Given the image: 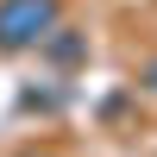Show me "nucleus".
<instances>
[{
    "label": "nucleus",
    "instance_id": "nucleus-2",
    "mask_svg": "<svg viewBox=\"0 0 157 157\" xmlns=\"http://www.w3.org/2000/svg\"><path fill=\"white\" fill-rule=\"evenodd\" d=\"M57 32H63V25H57ZM44 44H50L57 63H75V57H82V38H69V32H63V38H44Z\"/></svg>",
    "mask_w": 157,
    "mask_h": 157
},
{
    "label": "nucleus",
    "instance_id": "nucleus-1",
    "mask_svg": "<svg viewBox=\"0 0 157 157\" xmlns=\"http://www.w3.org/2000/svg\"><path fill=\"white\" fill-rule=\"evenodd\" d=\"M57 0H0V50H32L57 32Z\"/></svg>",
    "mask_w": 157,
    "mask_h": 157
}]
</instances>
